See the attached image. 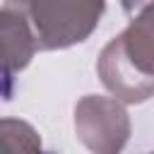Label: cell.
<instances>
[{"instance_id":"1","label":"cell","mask_w":154,"mask_h":154,"mask_svg":"<svg viewBox=\"0 0 154 154\" xmlns=\"http://www.w3.org/2000/svg\"><path fill=\"white\" fill-rule=\"evenodd\" d=\"M96 72L123 103H142L154 96V0L144 2L135 19L101 48Z\"/></svg>"},{"instance_id":"2","label":"cell","mask_w":154,"mask_h":154,"mask_svg":"<svg viewBox=\"0 0 154 154\" xmlns=\"http://www.w3.org/2000/svg\"><path fill=\"white\" fill-rule=\"evenodd\" d=\"M41 51H63L82 43L99 26L106 0H26Z\"/></svg>"},{"instance_id":"3","label":"cell","mask_w":154,"mask_h":154,"mask_svg":"<svg viewBox=\"0 0 154 154\" xmlns=\"http://www.w3.org/2000/svg\"><path fill=\"white\" fill-rule=\"evenodd\" d=\"M130 132V116L120 99L87 94L75 103V135L87 149L116 154L128 144Z\"/></svg>"},{"instance_id":"4","label":"cell","mask_w":154,"mask_h":154,"mask_svg":"<svg viewBox=\"0 0 154 154\" xmlns=\"http://www.w3.org/2000/svg\"><path fill=\"white\" fill-rule=\"evenodd\" d=\"M0 31H2V77H5V99L10 94V82L17 72H22L36 51H41L38 46V36L36 29L26 14V7H17L14 2L2 5L0 10Z\"/></svg>"},{"instance_id":"5","label":"cell","mask_w":154,"mask_h":154,"mask_svg":"<svg viewBox=\"0 0 154 154\" xmlns=\"http://www.w3.org/2000/svg\"><path fill=\"white\" fill-rule=\"evenodd\" d=\"M2 142L10 149H38L41 147V137L38 132L17 118H2Z\"/></svg>"},{"instance_id":"6","label":"cell","mask_w":154,"mask_h":154,"mask_svg":"<svg viewBox=\"0 0 154 154\" xmlns=\"http://www.w3.org/2000/svg\"><path fill=\"white\" fill-rule=\"evenodd\" d=\"M7 2H19V5H24L26 0H7Z\"/></svg>"}]
</instances>
